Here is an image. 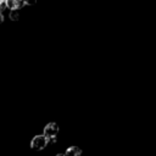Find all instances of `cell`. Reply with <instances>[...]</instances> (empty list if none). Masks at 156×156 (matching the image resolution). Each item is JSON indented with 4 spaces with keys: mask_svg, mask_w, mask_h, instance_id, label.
Returning a JSON list of instances; mask_svg holds the SVG:
<instances>
[{
    "mask_svg": "<svg viewBox=\"0 0 156 156\" xmlns=\"http://www.w3.org/2000/svg\"><path fill=\"white\" fill-rule=\"evenodd\" d=\"M48 141H49V139L44 134L43 135H35L30 141V147L34 150H43L46 146Z\"/></svg>",
    "mask_w": 156,
    "mask_h": 156,
    "instance_id": "1",
    "label": "cell"
},
{
    "mask_svg": "<svg viewBox=\"0 0 156 156\" xmlns=\"http://www.w3.org/2000/svg\"><path fill=\"white\" fill-rule=\"evenodd\" d=\"M57 133H58V126H57V123H54V122L48 123L46 127L44 128V135L49 140L52 139V138H56Z\"/></svg>",
    "mask_w": 156,
    "mask_h": 156,
    "instance_id": "2",
    "label": "cell"
},
{
    "mask_svg": "<svg viewBox=\"0 0 156 156\" xmlns=\"http://www.w3.org/2000/svg\"><path fill=\"white\" fill-rule=\"evenodd\" d=\"M80 149L78 147V146H71V147H68L67 149V151H66V155L67 156H78V155H80Z\"/></svg>",
    "mask_w": 156,
    "mask_h": 156,
    "instance_id": "3",
    "label": "cell"
},
{
    "mask_svg": "<svg viewBox=\"0 0 156 156\" xmlns=\"http://www.w3.org/2000/svg\"><path fill=\"white\" fill-rule=\"evenodd\" d=\"M10 18L12 21H17L20 18V12H18V9H11V12H10Z\"/></svg>",
    "mask_w": 156,
    "mask_h": 156,
    "instance_id": "4",
    "label": "cell"
},
{
    "mask_svg": "<svg viewBox=\"0 0 156 156\" xmlns=\"http://www.w3.org/2000/svg\"><path fill=\"white\" fill-rule=\"evenodd\" d=\"M9 9H16V0H6Z\"/></svg>",
    "mask_w": 156,
    "mask_h": 156,
    "instance_id": "5",
    "label": "cell"
},
{
    "mask_svg": "<svg viewBox=\"0 0 156 156\" xmlns=\"http://www.w3.org/2000/svg\"><path fill=\"white\" fill-rule=\"evenodd\" d=\"M5 9H7V2H6V0H0V12H2Z\"/></svg>",
    "mask_w": 156,
    "mask_h": 156,
    "instance_id": "6",
    "label": "cell"
},
{
    "mask_svg": "<svg viewBox=\"0 0 156 156\" xmlns=\"http://www.w3.org/2000/svg\"><path fill=\"white\" fill-rule=\"evenodd\" d=\"M35 2H37V0H24L26 5H34Z\"/></svg>",
    "mask_w": 156,
    "mask_h": 156,
    "instance_id": "7",
    "label": "cell"
},
{
    "mask_svg": "<svg viewBox=\"0 0 156 156\" xmlns=\"http://www.w3.org/2000/svg\"><path fill=\"white\" fill-rule=\"evenodd\" d=\"M2 20H4V17H2V15H1V12H0V23L2 22Z\"/></svg>",
    "mask_w": 156,
    "mask_h": 156,
    "instance_id": "8",
    "label": "cell"
}]
</instances>
